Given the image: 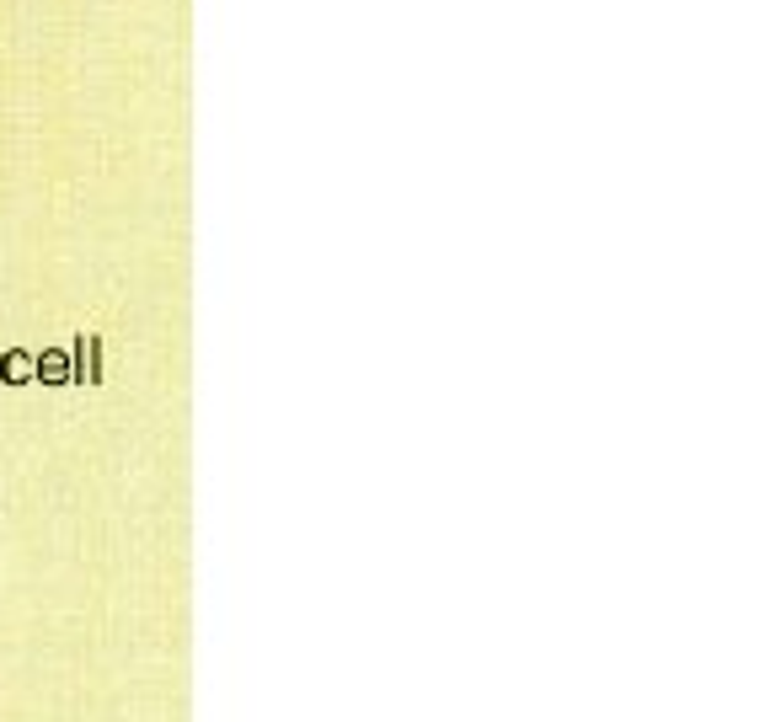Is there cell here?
Returning a JSON list of instances; mask_svg holds the SVG:
<instances>
[{"instance_id": "obj_3", "label": "cell", "mask_w": 770, "mask_h": 722, "mask_svg": "<svg viewBox=\"0 0 770 722\" xmlns=\"http://www.w3.org/2000/svg\"><path fill=\"white\" fill-rule=\"evenodd\" d=\"M33 359L38 353H27V348H6L0 353V380H6V386H27V380H33Z\"/></svg>"}, {"instance_id": "obj_1", "label": "cell", "mask_w": 770, "mask_h": 722, "mask_svg": "<svg viewBox=\"0 0 770 722\" xmlns=\"http://www.w3.org/2000/svg\"><path fill=\"white\" fill-rule=\"evenodd\" d=\"M81 380V386H97L102 380V337L97 332H81L70 343V386Z\"/></svg>"}, {"instance_id": "obj_2", "label": "cell", "mask_w": 770, "mask_h": 722, "mask_svg": "<svg viewBox=\"0 0 770 722\" xmlns=\"http://www.w3.org/2000/svg\"><path fill=\"white\" fill-rule=\"evenodd\" d=\"M33 380H43V386H70V353L65 348H43L33 359Z\"/></svg>"}]
</instances>
